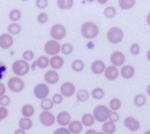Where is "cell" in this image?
<instances>
[{
  "instance_id": "6da1fadb",
  "label": "cell",
  "mask_w": 150,
  "mask_h": 134,
  "mask_svg": "<svg viewBox=\"0 0 150 134\" xmlns=\"http://www.w3.org/2000/svg\"><path fill=\"white\" fill-rule=\"evenodd\" d=\"M81 31L84 37L87 38H93L98 33V27L93 22H87L82 25Z\"/></svg>"
},
{
  "instance_id": "7a4b0ae2",
  "label": "cell",
  "mask_w": 150,
  "mask_h": 134,
  "mask_svg": "<svg viewBox=\"0 0 150 134\" xmlns=\"http://www.w3.org/2000/svg\"><path fill=\"white\" fill-rule=\"evenodd\" d=\"M110 110L104 105L96 106L93 110L94 118L98 122H105L109 117Z\"/></svg>"
},
{
  "instance_id": "3957f363",
  "label": "cell",
  "mask_w": 150,
  "mask_h": 134,
  "mask_svg": "<svg viewBox=\"0 0 150 134\" xmlns=\"http://www.w3.org/2000/svg\"><path fill=\"white\" fill-rule=\"evenodd\" d=\"M12 69L15 75L23 76L28 72L29 70V65L23 60H18L13 63Z\"/></svg>"
},
{
  "instance_id": "277c9868",
  "label": "cell",
  "mask_w": 150,
  "mask_h": 134,
  "mask_svg": "<svg viewBox=\"0 0 150 134\" xmlns=\"http://www.w3.org/2000/svg\"><path fill=\"white\" fill-rule=\"evenodd\" d=\"M107 38L108 41L111 43H119L123 38V32L120 29L117 27H112L107 33Z\"/></svg>"
},
{
  "instance_id": "5b68a950",
  "label": "cell",
  "mask_w": 150,
  "mask_h": 134,
  "mask_svg": "<svg viewBox=\"0 0 150 134\" xmlns=\"http://www.w3.org/2000/svg\"><path fill=\"white\" fill-rule=\"evenodd\" d=\"M8 88L12 91L18 93L24 88V83L22 79L17 77H11L7 83Z\"/></svg>"
},
{
  "instance_id": "8992f818",
  "label": "cell",
  "mask_w": 150,
  "mask_h": 134,
  "mask_svg": "<svg viewBox=\"0 0 150 134\" xmlns=\"http://www.w3.org/2000/svg\"><path fill=\"white\" fill-rule=\"evenodd\" d=\"M66 34V29L60 24L53 25L50 29V35L52 37L56 40L63 39Z\"/></svg>"
},
{
  "instance_id": "52a82bcc",
  "label": "cell",
  "mask_w": 150,
  "mask_h": 134,
  "mask_svg": "<svg viewBox=\"0 0 150 134\" xmlns=\"http://www.w3.org/2000/svg\"><path fill=\"white\" fill-rule=\"evenodd\" d=\"M49 89L48 86L45 83H39L37 84L33 90L35 96L39 99H44L49 94Z\"/></svg>"
},
{
  "instance_id": "ba28073f",
  "label": "cell",
  "mask_w": 150,
  "mask_h": 134,
  "mask_svg": "<svg viewBox=\"0 0 150 134\" xmlns=\"http://www.w3.org/2000/svg\"><path fill=\"white\" fill-rule=\"evenodd\" d=\"M44 48L48 55H56L60 51V45L56 41L49 40L45 44Z\"/></svg>"
},
{
  "instance_id": "9c48e42d",
  "label": "cell",
  "mask_w": 150,
  "mask_h": 134,
  "mask_svg": "<svg viewBox=\"0 0 150 134\" xmlns=\"http://www.w3.org/2000/svg\"><path fill=\"white\" fill-rule=\"evenodd\" d=\"M39 119L41 123L46 126L52 125L55 121L54 115L47 111H42L39 115Z\"/></svg>"
},
{
  "instance_id": "30bf717a",
  "label": "cell",
  "mask_w": 150,
  "mask_h": 134,
  "mask_svg": "<svg viewBox=\"0 0 150 134\" xmlns=\"http://www.w3.org/2000/svg\"><path fill=\"white\" fill-rule=\"evenodd\" d=\"M60 91L62 95L65 97H70L75 91V87L70 82L64 83L60 87Z\"/></svg>"
},
{
  "instance_id": "8fae6325",
  "label": "cell",
  "mask_w": 150,
  "mask_h": 134,
  "mask_svg": "<svg viewBox=\"0 0 150 134\" xmlns=\"http://www.w3.org/2000/svg\"><path fill=\"white\" fill-rule=\"evenodd\" d=\"M124 124L125 126L131 131H136L139 128V122L132 117L125 118Z\"/></svg>"
},
{
  "instance_id": "7c38bea8",
  "label": "cell",
  "mask_w": 150,
  "mask_h": 134,
  "mask_svg": "<svg viewBox=\"0 0 150 134\" xmlns=\"http://www.w3.org/2000/svg\"><path fill=\"white\" fill-rule=\"evenodd\" d=\"M110 61L112 65L115 66H120L125 61V57L120 51L114 52L110 57Z\"/></svg>"
},
{
  "instance_id": "4fadbf2b",
  "label": "cell",
  "mask_w": 150,
  "mask_h": 134,
  "mask_svg": "<svg viewBox=\"0 0 150 134\" xmlns=\"http://www.w3.org/2000/svg\"><path fill=\"white\" fill-rule=\"evenodd\" d=\"M13 39L8 34H3L0 36V47L4 49L9 48L13 44Z\"/></svg>"
},
{
  "instance_id": "5bb4252c",
  "label": "cell",
  "mask_w": 150,
  "mask_h": 134,
  "mask_svg": "<svg viewBox=\"0 0 150 134\" xmlns=\"http://www.w3.org/2000/svg\"><path fill=\"white\" fill-rule=\"evenodd\" d=\"M105 76L110 80H114L116 79L118 76V70L114 66H110L107 67L104 72Z\"/></svg>"
},
{
  "instance_id": "9a60e30c",
  "label": "cell",
  "mask_w": 150,
  "mask_h": 134,
  "mask_svg": "<svg viewBox=\"0 0 150 134\" xmlns=\"http://www.w3.org/2000/svg\"><path fill=\"white\" fill-rule=\"evenodd\" d=\"M44 78L47 83L54 84L59 80V75L54 70H49L45 73Z\"/></svg>"
},
{
  "instance_id": "2e32d148",
  "label": "cell",
  "mask_w": 150,
  "mask_h": 134,
  "mask_svg": "<svg viewBox=\"0 0 150 134\" xmlns=\"http://www.w3.org/2000/svg\"><path fill=\"white\" fill-rule=\"evenodd\" d=\"M71 117L70 114L66 111L60 112L57 117V123L62 126H66L70 122Z\"/></svg>"
},
{
  "instance_id": "e0dca14e",
  "label": "cell",
  "mask_w": 150,
  "mask_h": 134,
  "mask_svg": "<svg viewBox=\"0 0 150 134\" xmlns=\"http://www.w3.org/2000/svg\"><path fill=\"white\" fill-rule=\"evenodd\" d=\"M92 72L97 75L101 74L105 69V64L101 60H97L93 62L91 66Z\"/></svg>"
},
{
  "instance_id": "ac0fdd59",
  "label": "cell",
  "mask_w": 150,
  "mask_h": 134,
  "mask_svg": "<svg viewBox=\"0 0 150 134\" xmlns=\"http://www.w3.org/2000/svg\"><path fill=\"white\" fill-rule=\"evenodd\" d=\"M83 126L81 123L78 121H74L70 122L69 125V131L71 133L78 134L82 131Z\"/></svg>"
},
{
  "instance_id": "d6986e66",
  "label": "cell",
  "mask_w": 150,
  "mask_h": 134,
  "mask_svg": "<svg viewBox=\"0 0 150 134\" xmlns=\"http://www.w3.org/2000/svg\"><path fill=\"white\" fill-rule=\"evenodd\" d=\"M121 74L124 79H130L134 74V69L131 65H125L121 68Z\"/></svg>"
},
{
  "instance_id": "ffe728a7",
  "label": "cell",
  "mask_w": 150,
  "mask_h": 134,
  "mask_svg": "<svg viewBox=\"0 0 150 134\" xmlns=\"http://www.w3.org/2000/svg\"><path fill=\"white\" fill-rule=\"evenodd\" d=\"M64 61L60 56H54L50 60V65L54 69H60L63 65Z\"/></svg>"
},
{
  "instance_id": "44dd1931",
  "label": "cell",
  "mask_w": 150,
  "mask_h": 134,
  "mask_svg": "<svg viewBox=\"0 0 150 134\" xmlns=\"http://www.w3.org/2000/svg\"><path fill=\"white\" fill-rule=\"evenodd\" d=\"M116 129V126L114 122L108 121L105 122L102 126V130L107 134H112Z\"/></svg>"
},
{
  "instance_id": "7402d4cb",
  "label": "cell",
  "mask_w": 150,
  "mask_h": 134,
  "mask_svg": "<svg viewBox=\"0 0 150 134\" xmlns=\"http://www.w3.org/2000/svg\"><path fill=\"white\" fill-rule=\"evenodd\" d=\"M19 126L22 130H28L32 126V122L28 118H22L19 121Z\"/></svg>"
},
{
  "instance_id": "603a6c76",
  "label": "cell",
  "mask_w": 150,
  "mask_h": 134,
  "mask_svg": "<svg viewBox=\"0 0 150 134\" xmlns=\"http://www.w3.org/2000/svg\"><path fill=\"white\" fill-rule=\"evenodd\" d=\"M35 110L33 106L29 104H26L22 108V114L26 117H30L34 114Z\"/></svg>"
},
{
  "instance_id": "cb8c5ba5",
  "label": "cell",
  "mask_w": 150,
  "mask_h": 134,
  "mask_svg": "<svg viewBox=\"0 0 150 134\" xmlns=\"http://www.w3.org/2000/svg\"><path fill=\"white\" fill-rule=\"evenodd\" d=\"M81 121L83 125L87 126H91L94 122V118L90 114H84L81 118Z\"/></svg>"
},
{
  "instance_id": "d4e9b609",
  "label": "cell",
  "mask_w": 150,
  "mask_h": 134,
  "mask_svg": "<svg viewBox=\"0 0 150 134\" xmlns=\"http://www.w3.org/2000/svg\"><path fill=\"white\" fill-rule=\"evenodd\" d=\"M74 1L73 0H59L57 2V6L62 9H70L72 7Z\"/></svg>"
},
{
  "instance_id": "484cf974",
  "label": "cell",
  "mask_w": 150,
  "mask_h": 134,
  "mask_svg": "<svg viewBox=\"0 0 150 134\" xmlns=\"http://www.w3.org/2000/svg\"><path fill=\"white\" fill-rule=\"evenodd\" d=\"M36 65L38 66L40 68H45L49 65V59L46 56H42L38 58L36 61Z\"/></svg>"
},
{
  "instance_id": "4316f807",
  "label": "cell",
  "mask_w": 150,
  "mask_h": 134,
  "mask_svg": "<svg viewBox=\"0 0 150 134\" xmlns=\"http://www.w3.org/2000/svg\"><path fill=\"white\" fill-rule=\"evenodd\" d=\"M135 3L134 0H120L119 5L122 9H129L131 8Z\"/></svg>"
},
{
  "instance_id": "83f0119b",
  "label": "cell",
  "mask_w": 150,
  "mask_h": 134,
  "mask_svg": "<svg viewBox=\"0 0 150 134\" xmlns=\"http://www.w3.org/2000/svg\"><path fill=\"white\" fill-rule=\"evenodd\" d=\"M89 97V94L87 90L81 89L77 93V98L80 101H86Z\"/></svg>"
},
{
  "instance_id": "f1b7e54d",
  "label": "cell",
  "mask_w": 150,
  "mask_h": 134,
  "mask_svg": "<svg viewBox=\"0 0 150 134\" xmlns=\"http://www.w3.org/2000/svg\"><path fill=\"white\" fill-rule=\"evenodd\" d=\"M146 97L143 94H138L134 97V102L135 104L138 107L143 106L146 103Z\"/></svg>"
},
{
  "instance_id": "f546056e",
  "label": "cell",
  "mask_w": 150,
  "mask_h": 134,
  "mask_svg": "<svg viewBox=\"0 0 150 134\" xmlns=\"http://www.w3.org/2000/svg\"><path fill=\"white\" fill-rule=\"evenodd\" d=\"M71 68L73 70L76 72H80L84 68V64L82 61L80 59H76L72 62Z\"/></svg>"
},
{
  "instance_id": "4dcf8cb0",
  "label": "cell",
  "mask_w": 150,
  "mask_h": 134,
  "mask_svg": "<svg viewBox=\"0 0 150 134\" xmlns=\"http://www.w3.org/2000/svg\"><path fill=\"white\" fill-rule=\"evenodd\" d=\"M91 95L96 99H101L104 96V91L101 88L96 87L92 90Z\"/></svg>"
},
{
  "instance_id": "1f68e13d",
  "label": "cell",
  "mask_w": 150,
  "mask_h": 134,
  "mask_svg": "<svg viewBox=\"0 0 150 134\" xmlns=\"http://www.w3.org/2000/svg\"><path fill=\"white\" fill-rule=\"evenodd\" d=\"M40 106L42 109L47 111L50 110L53 107V103L52 101L49 98H45L41 101Z\"/></svg>"
},
{
  "instance_id": "d6a6232c",
  "label": "cell",
  "mask_w": 150,
  "mask_h": 134,
  "mask_svg": "<svg viewBox=\"0 0 150 134\" xmlns=\"http://www.w3.org/2000/svg\"><path fill=\"white\" fill-rule=\"evenodd\" d=\"M109 105L111 110L115 111V110H118L120 108L121 105V101L118 98H114L110 100Z\"/></svg>"
},
{
  "instance_id": "836d02e7",
  "label": "cell",
  "mask_w": 150,
  "mask_h": 134,
  "mask_svg": "<svg viewBox=\"0 0 150 134\" xmlns=\"http://www.w3.org/2000/svg\"><path fill=\"white\" fill-rule=\"evenodd\" d=\"M9 19L12 21H17L21 17V13L18 9L12 10L9 14Z\"/></svg>"
},
{
  "instance_id": "e575fe53",
  "label": "cell",
  "mask_w": 150,
  "mask_h": 134,
  "mask_svg": "<svg viewBox=\"0 0 150 134\" xmlns=\"http://www.w3.org/2000/svg\"><path fill=\"white\" fill-rule=\"evenodd\" d=\"M8 30L12 34H16L20 32L21 26L17 23H12L8 27Z\"/></svg>"
},
{
  "instance_id": "d590c367",
  "label": "cell",
  "mask_w": 150,
  "mask_h": 134,
  "mask_svg": "<svg viewBox=\"0 0 150 134\" xmlns=\"http://www.w3.org/2000/svg\"><path fill=\"white\" fill-rule=\"evenodd\" d=\"M104 14L107 17L112 18L116 14V9L112 6L107 7L104 10Z\"/></svg>"
},
{
  "instance_id": "8d00e7d4",
  "label": "cell",
  "mask_w": 150,
  "mask_h": 134,
  "mask_svg": "<svg viewBox=\"0 0 150 134\" xmlns=\"http://www.w3.org/2000/svg\"><path fill=\"white\" fill-rule=\"evenodd\" d=\"M73 51V46L69 43H65L62 46V52L66 54H70Z\"/></svg>"
},
{
  "instance_id": "74e56055",
  "label": "cell",
  "mask_w": 150,
  "mask_h": 134,
  "mask_svg": "<svg viewBox=\"0 0 150 134\" xmlns=\"http://www.w3.org/2000/svg\"><path fill=\"white\" fill-rule=\"evenodd\" d=\"M10 103V98L6 95H3L0 97V105L2 106H7Z\"/></svg>"
},
{
  "instance_id": "f35d334b",
  "label": "cell",
  "mask_w": 150,
  "mask_h": 134,
  "mask_svg": "<svg viewBox=\"0 0 150 134\" xmlns=\"http://www.w3.org/2000/svg\"><path fill=\"white\" fill-rule=\"evenodd\" d=\"M108 118H110V119L111 122H117L119 120L120 117H119V115L117 112H116L115 111H110V114H109Z\"/></svg>"
},
{
  "instance_id": "ab89813d",
  "label": "cell",
  "mask_w": 150,
  "mask_h": 134,
  "mask_svg": "<svg viewBox=\"0 0 150 134\" xmlns=\"http://www.w3.org/2000/svg\"><path fill=\"white\" fill-rule=\"evenodd\" d=\"M38 21L39 23L43 24L45 23L48 20V16L45 13H40L38 16Z\"/></svg>"
},
{
  "instance_id": "60d3db41",
  "label": "cell",
  "mask_w": 150,
  "mask_h": 134,
  "mask_svg": "<svg viewBox=\"0 0 150 134\" xmlns=\"http://www.w3.org/2000/svg\"><path fill=\"white\" fill-rule=\"evenodd\" d=\"M139 50H140L139 46L137 43H134L132 44L131 46L130 47V52H131L132 54L134 55H138L139 52Z\"/></svg>"
},
{
  "instance_id": "b9f144b4",
  "label": "cell",
  "mask_w": 150,
  "mask_h": 134,
  "mask_svg": "<svg viewBox=\"0 0 150 134\" xmlns=\"http://www.w3.org/2000/svg\"><path fill=\"white\" fill-rule=\"evenodd\" d=\"M6 67L5 64L0 61V80L6 75Z\"/></svg>"
},
{
  "instance_id": "7bdbcfd3",
  "label": "cell",
  "mask_w": 150,
  "mask_h": 134,
  "mask_svg": "<svg viewBox=\"0 0 150 134\" xmlns=\"http://www.w3.org/2000/svg\"><path fill=\"white\" fill-rule=\"evenodd\" d=\"M22 57L26 61H30L33 59L34 57L33 52L31 51H26L23 53Z\"/></svg>"
},
{
  "instance_id": "ee69618b",
  "label": "cell",
  "mask_w": 150,
  "mask_h": 134,
  "mask_svg": "<svg viewBox=\"0 0 150 134\" xmlns=\"http://www.w3.org/2000/svg\"><path fill=\"white\" fill-rule=\"evenodd\" d=\"M63 98L60 94H55L52 97V102L54 104H59L62 101Z\"/></svg>"
},
{
  "instance_id": "f6af8a7d",
  "label": "cell",
  "mask_w": 150,
  "mask_h": 134,
  "mask_svg": "<svg viewBox=\"0 0 150 134\" xmlns=\"http://www.w3.org/2000/svg\"><path fill=\"white\" fill-rule=\"evenodd\" d=\"M47 5V0H38L36 1V5L39 9H44Z\"/></svg>"
},
{
  "instance_id": "bcb514c9",
  "label": "cell",
  "mask_w": 150,
  "mask_h": 134,
  "mask_svg": "<svg viewBox=\"0 0 150 134\" xmlns=\"http://www.w3.org/2000/svg\"><path fill=\"white\" fill-rule=\"evenodd\" d=\"M8 114V110L4 107H0V121L5 118Z\"/></svg>"
},
{
  "instance_id": "7dc6e473",
  "label": "cell",
  "mask_w": 150,
  "mask_h": 134,
  "mask_svg": "<svg viewBox=\"0 0 150 134\" xmlns=\"http://www.w3.org/2000/svg\"><path fill=\"white\" fill-rule=\"evenodd\" d=\"M53 134H70V133L67 129L64 128H60L56 129L54 132Z\"/></svg>"
},
{
  "instance_id": "c3c4849f",
  "label": "cell",
  "mask_w": 150,
  "mask_h": 134,
  "mask_svg": "<svg viewBox=\"0 0 150 134\" xmlns=\"http://www.w3.org/2000/svg\"><path fill=\"white\" fill-rule=\"evenodd\" d=\"M5 91H6V88L5 86L2 83H0V97L3 96L5 93Z\"/></svg>"
},
{
  "instance_id": "681fc988",
  "label": "cell",
  "mask_w": 150,
  "mask_h": 134,
  "mask_svg": "<svg viewBox=\"0 0 150 134\" xmlns=\"http://www.w3.org/2000/svg\"><path fill=\"white\" fill-rule=\"evenodd\" d=\"M97 132H96V131L94 130V129H88L87 131V132H86L85 134H96Z\"/></svg>"
},
{
  "instance_id": "f907efd6",
  "label": "cell",
  "mask_w": 150,
  "mask_h": 134,
  "mask_svg": "<svg viewBox=\"0 0 150 134\" xmlns=\"http://www.w3.org/2000/svg\"><path fill=\"white\" fill-rule=\"evenodd\" d=\"M14 134H25L24 130L22 129H17L15 131Z\"/></svg>"
},
{
  "instance_id": "816d5d0a",
  "label": "cell",
  "mask_w": 150,
  "mask_h": 134,
  "mask_svg": "<svg viewBox=\"0 0 150 134\" xmlns=\"http://www.w3.org/2000/svg\"><path fill=\"white\" fill-rule=\"evenodd\" d=\"M37 65H36V61H35L33 64H32V70H34L35 69V67Z\"/></svg>"
},
{
  "instance_id": "f5cc1de1",
  "label": "cell",
  "mask_w": 150,
  "mask_h": 134,
  "mask_svg": "<svg viewBox=\"0 0 150 134\" xmlns=\"http://www.w3.org/2000/svg\"><path fill=\"white\" fill-rule=\"evenodd\" d=\"M98 2H100V3H101V4H103L104 3L106 2H107V1H98Z\"/></svg>"
},
{
  "instance_id": "db71d44e",
  "label": "cell",
  "mask_w": 150,
  "mask_h": 134,
  "mask_svg": "<svg viewBox=\"0 0 150 134\" xmlns=\"http://www.w3.org/2000/svg\"><path fill=\"white\" fill-rule=\"evenodd\" d=\"M144 134H150V132H149V131H147Z\"/></svg>"
},
{
  "instance_id": "11a10c76",
  "label": "cell",
  "mask_w": 150,
  "mask_h": 134,
  "mask_svg": "<svg viewBox=\"0 0 150 134\" xmlns=\"http://www.w3.org/2000/svg\"><path fill=\"white\" fill-rule=\"evenodd\" d=\"M96 134H104L103 132H98V133H97Z\"/></svg>"
}]
</instances>
